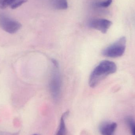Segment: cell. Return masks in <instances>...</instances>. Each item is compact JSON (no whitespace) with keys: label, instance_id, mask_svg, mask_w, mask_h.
<instances>
[{"label":"cell","instance_id":"6da1fadb","mask_svg":"<svg viewBox=\"0 0 135 135\" xmlns=\"http://www.w3.org/2000/svg\"><path fill=\"white\" fill-rule=\"evenodd\" d=\"M117 70L115 63L108 60L101 62L93 70L89 79V85L91 88L96 87L98 84L111 74H114Z\"/></svg>","mask_w":135,"mask_h":135},{"label":"cell","instance_id":"7a4b0ae2","mask_svg":"<svg viewBox=\"0 0 135 135\" xmlns=\"http://www.w3.org/2000/svg\"><path fill=\"white\" fill-rule=\"evenodd\" d=\"M51 62L53 68L51 71L49 87L52 97L55 100H57L61 96V79L58 62L55 59H52Z\"/></svg>","mask_w":135,"mask_h":135},{"label":"cell","instance_id":"3957f363","mask_svg":"<svg viewBox=\"0 0 135 135\" xmlns=\"http://www.w3.org/2000/svg\"><path fill=\"white\" fill-rule=\"evenodd\" d=\"M126 40L125 37H122L116 42L103 50L102 54L105 57L117 58L121 57L126 50Z\"/></svg>","mask_w":135,"mask_h":135},{"label":"cell","instance_id":"277c9868","mask_svg":"<svg viewBox=\"0 0 135 135\" xmlns=\"http://www.w3.org/2000/svg\"><path fill=\"white\" fill-rule=\"evenodd\" d=\"M22 27L21 24L3 13L0 14V27L9 34L16 33Z\"/></svg>","mask_w":135,"mask_h":135},{"label":"cell","instance_id":"5b68a950","mask_svg":"<svg viewBox=\"0 0 135 135\" xmlns=\"http://www.w3.org/2000/svg\"><path fill=\"white\" fill-rule=\"evenodd\" d=\"M112 24V21L103 19H96L91 20L89 22V25L91 28L100 31L105 34Z\"/></svg>","mask_w":135,"mask_h":135},{"label":"cell","instance_id":"8992f818","mask_svg":"<svg viewBox=\"0 0 135 135\" xmlns=\"http://www.w3.org/2000/svg\"><path fill=\"white\" fill-rule=\"evenodd\" d=\"M117 127L116 123H104L100 127V132L102 135H114Z\"/></svg>","mask_w":135,"mask_h":135},{"label":"cell","instance_id":"52a82bcc","mask_svg":"<svg viewBox=\"0 0 135 135\" xmlns=\"http://www.w3.org/2000/svg\"><path fill=\"white\" fill-rule=\"evenodd\" d=\"M69 114V111L64 113L61 117L60 124L55 135H67V131L66 126L65 119Z\"/></svg>","mask_w":135,"mask_h":135},{"label":"cell","instance_id":"ba28073f","mask_svg":"<svg viewBox=\"0 0 135 135\" xmlns=\"http://www.w3.org/2000/svg\"><path fill=\"white\" fill-rule=\"evenodd\" d=\"M52 4L57 9H66L68 7L67 0H51Z\"/></svg>","mask_w":135,"mask_h":135},{"label":"cell","instance_id":"9c48e42d","mask_svg":"<svg viewBox=\"0 0 135 135\" xmlns=\"http://www.w3.org/2000/svg\"><path fill=\"white\" fill-rule=\"evenodd\" d=\"M127 123L131 128L132 135H135V121L133 118L128 117L126 119Z\"/></svg>","mask_w":135,"mask_h":135},{"label":"cell","instance_id":"30bf717a","mask_svg":"<svg viewBox=\"0 0 135 135\" xmlns=\"http://www.w3.org/2000/svg\"><path fill=\"white\" fill-rule=\"evenodd\" d=\"M27 1V0H16V1L10 6L12 9H15Z\"/></svg>","mask_w":135,"mask_h":135},{"label":"cell","instance_id":"8fae6325","mask_svg":"<svg viewBox=\"0 0 135 135\" xmlns=\"http://www.w3.org/2000/svg\"><path fill=\"white\" fill-rule=\"evenodd\" d=\"M112 0H107L105 1L99 2L98 4V6L100 7L107 8L112 4Z\"/></svg>","mask_w":135,"mask_h":135},{"label":"cell","instance_id":"7c38bea8","mask_svg":"<svg viewBox=\"0 0 135 135\" xmlns=\"http://www.w3.org/2000/svg\"><path fill=\"white\" fill-rule=\"evenodd\" d=\"M5 0H0V8L1 9H4V4Z\"/></svg>","mask_w":135,"mask_h":135},{"label":"cell","instance_id":"4fadbf2b","mask_svg":"<svg viewBox=\"0 0 135 135\" xmlns=\"http://www.w3.org/2000/svg\"><path fill=\"white\" fill-rule=\"evenodd\" d=\"M38 135L36 134H33V135Z\"/></svg>","mask_w":135,"mask_h":135}]
</instances>
